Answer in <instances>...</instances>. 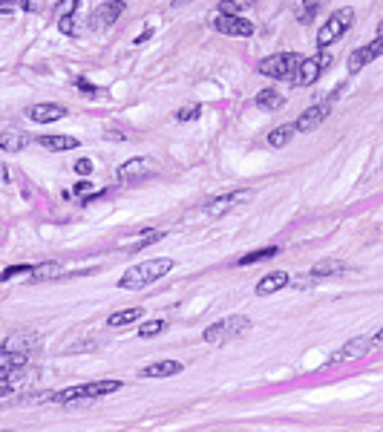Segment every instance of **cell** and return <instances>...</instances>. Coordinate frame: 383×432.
Segmentation results:
<instances>
[{
	"mask_svg": "<svg viewBox=\"0 0 383 432\" xmlns=\"http://www.w3.org/2000/svg\"><path fill=\"white\" fill-rule=\"evenodd\" d=\"M170 268H173V259L167 256H159V259H147V263H139L133 268H127L124 277L118 280V285L124 291H139V288H147L153 283H159Z\"/></svg>",
	"mask_w": 383,
	"mask_h": 432,
	"instance_id": "1",
	"label": "cell"
},
{
	"mask_svg": "<svg viewBox=\"0 0 383 432\" xmlns=\"http://www.w3.org/2000/svg\"><path fill=\"white\" fill-rule=\"evenodd\" d=\"M121 380H93V383H81V386H69L64 392H55L52 401L58 404H81V401H93V398H104L110 392H118Z\"/></svg>",
	"mask_w": 383,
	"mask_h": 432,
	"instance_id": "2",
	"label": "cell"
},
{
	"mask_svg": "<svg viewBox=\"0 0 383 432\" xmlns=\"http://www.w3.org/2000/svg\"><path fill=\"white\" fill-rule=\"evenodd\" d=\"M248 329H251V320L242 317V314H234V317H225V320H219V323H214V326H207L205 334H202V340L210 343V346H222V343H228V340L242 337Z\"/></svg>",
	"mask_w": 383,
	"mask_h": 432,
	"instance_id": "3",
	"label": "cell"
},
{
	"mask_svg": "<svg viewBox=\"0 0 383 432\" xmlns=\"http://www.w3.org/2000/svg\"><path fill=\"white\" fill-rule=\"evenodd\" d=\"M355 23V9L352 6H343V9H337V12H331L328 15V21L320 26V32H317V47H331V43L337 40V38H343L346 32H349V26Z\"/></svg>",
	"mask_w": 383,
	"mask_h": 432,
	"instance_id": "4",
	"label": "cell"
},
{
	"mask_svg": "<svg viewBox=\"0 0 383 432\" xmlns=\"http://www.w3.org/2000/svg\"><path fill=\"white\" fill-rule=\"evenodd\" d=\"M300 55H294V52H277V55H268L260 61V75L265 78H274V81H294V72L297 67H300Z\"/></svg>",
	"mask_w": 383,
	"mask_h": 432,
	"instance_id": "5",
	"label": "cell"
},
{
	"mask_svg": "<svg viewBox=\"0 0 383 432\" xmlns=\"http://www.w3.org/2000/svg\"><path fill=\"white\" fill-rule=\"evenodd\" d=\"M328 67H331V55L326 50L320 55H314V58H303L300 67H297V72H294V84L297 86H311Z\"/></svg>",
	"mask_w": 383,
	"mask_h": 432,
	"instance_id": "6",
	"label": "cell"
},
{
	"mask_svg": "<svg viewBox=\"0 0 383 432\" xmlns=\"http://www.w3.org/2000/svg\"><path fill=\"white\" fill-rule=\"evenodd\" d=\"M153 173H156V161L150 156H136L118 167V179L121 182H142V179H150Z\"/></svg>",
	"mask_w": 383,
	"mask_h": 432,
	"instance_id": "7",
	"label": "cell"
},
{
	"mask_svg": "<svg viewBox=\"0 0 383 432\" xmlns=\"http://www.w3.org/2000/svg\"><path fill=\"white\" fill-rule=\"evenodd\" d=\"M210 26H214L219 35H231V38H248L253 35V23L242 15H217L214 21H210Z\"/></svg>",
	"mask_w": 383,
	"mask_h": 432,
	"instance_id": "8",
	"label": "cell"
},
{
	"mask_svg": "<svg viewBox=\"0 0 383 432\" xmlns=\"http://www.w3.org/2000/svg\"><path fill=\"white\" fill-rule=\"evenodd\" d=\"M38 346H40V334L32 331V329H23V331L9 334L4 340V346H0V352H23V355H32Z\"/></svg>",
	"mask_w": 383,
	"mask_h": 432,
	"instance_id": "9",
	"label": "cell"
},
{
	"mask_svg": "<svg viewBox=\"0 0 383 432\" xmlns=\"http://www.w3.org/2000/svg\"><path fill=\"white\" fill-rule=\"evenodd\" d=\"M369 349H372V337H355V340H349L343 349H337L331 358H328V363H349V360H360L363 355H369Z\"/></svg>",
	"mask_w": 383,
	"mask_h": 432,
	"instance_id": "10",
	"label": "cell"
},
{
	"mask_svg": "<svg viewBox=\"0 0 383 432\" xmlns=\"http://www.w3.org/2000/svg\"><path fill=\"white\" fill-rule=\"evenodd\" d=\"M380 55H383V35H377L375 40L366 43V47H360V50L352 52V58H349V69H352V72H360L366 64H372V61L380 58Z\"/></svg>",
	"mask_w": 383,
	"mask_h": 432,
	"instance_id": "11",
	"label": "cell"
},
{
	"mask_svg": "<svg viewBox=\"0 0 383 432\" xmlns=\"http://www.w3.org/2000/svg\"><path fill=\"white\" fill-rule=\"evenodd\" d=\"M245 202H251V191H234V193H225V196H219L214 202H207L205 213L207 216H222V213H228V210H234V208H239Z\"/></svg>",
	"mask_w": 383,
	"mask_h": 432,
	"instance_id": "12",
	"label": "cell"
},
{
	"mask_svg": "<svg viewBox=\"0 0 383 432\" xmlns=\"http://www.w3.org/2000/svg\"><path fill=\"white\" fill-rule=\"evenodd\" d=\"M328 113H331V104L328 101H323V104H314V107H309L300 118H297V133H311V130H317L326 118H328Z\"/></svg>",
	"mask_w": 383,
	"mask_h": 432,
	"instance_id": "13",
	"label": "cell"
},
{
	"mask_svg": "<svg viewBox=\"0 0 383 432\" xmlns=\"http://www.w3.org/2000/svg\"><path fill=\"white\" fill-rule=\"evenodd\" d=\"M121 15H124V4H121V0H104V4L93 12L90 26H93V29H104V26L115 23Z\"/></svg>",
	"mask_w": 383,
	"mask_h": 432,
	"instance_id": "14",
	"label": "cell"
},
{
	"mask_svg": "<svg viewBox=\"0 0 383 432\" xmlns=\"http://www.w3.org/2000/svg\"><path fill=\"white\" fill-rule=\"evenodd\" d=\"M26 115L38 124H52V121H61L67 115V107H61V104H32L26 110Z\"/></svg>",
	"mask_w": 383,
	"mask_h": 432,
	"instance_id": "15",
	"label": "cell"
},
{
	"mask_svg": "<svg viewBox=\"0 0 383 432\" xmlns=\"http://www.w3.org/2000/svg\"><path fill=\"white\" fill-rule=\"evenodd\" d=\"M285 285H291V277H288L285 271H271V274H265V277L257 283V294H260V297H268V294H274V291H282Z\"/></svg>",
	"mask_w": 383,
	"mask_h": 432,
	"instance_id": "16",
	"label": "cell"
},
{
	"mask_svg": "<svg viewBox=\"0 0 383 432\" xmlns=\"http://www.w3.org/2000/svg\"><path fill=\"white\" fill-rule=\"evenodd\" d=\"M346 271V263H340V259H323V263H317L309 277L317 283V280H326V277H337V274H343Z\"/></svg>",
	"mask_w": 383,
	"mask_h": 432,
	"instance_id": "17",
	"label": "cell"
},
{
	"mask_svg": "<svg viewBox=\"0 0 383 432\" xmlns=\"http://www.w3.org/2000/svg\"><path fill=\"white\" fill-rule=\"evenodd\" d=\"M185 366L179 360H159V363H150L142 369L144 377H170V375H179Z\"/></svg>",
	"mask_w": 383,
	"mask_h": 432,
	"instance_id": "18",
	"label": "cell"
},
{
	"mask_svg": "<svg viewBox=\"0 0 383 432\" xmlns=\"http://www.w3.org/2000/svg\"><path fill=\"white\" fill-rule=\"evenodd\" d=\"M23 147H26V133H23V130L9 127V130H4V133H0V150L18 153V150H23Z\"/></svg>",
	"mask_w": 383,
	"mask_h": 432,
	"instance_id": "19",
	"label": "cell"
},
{
	"mask_svg": "<svg viewBox=\"0 0 383 432\" xmlns=\"http://www.w3.org/2000/svg\"><path fill=\"white\" fill-rule=\"evenodd\" d=\"M40 144H44L47 150H52V153H61V150H75L81 142L78 139H72V136H40L38 139Z\"/></svg>",
	"mask_w": 383,
	"mask_h": 432,
	"instance_id": "20",
	"label": "cell"
},
{
	"mask_svg": "<svg viewBox=\"0 0 383 432\" xmlns=\"http://www.w3.org/2000/svg\"><path fill=\"white\" fill-rule=\"evenodd\" d=\"M282 104H285V98H282V93L274 90V86H268V90H260V93H257V107H260V110L274 113V110H280Z\"/></svg>",
	"mask_w": 383,
	"mask_h": 432,
	"instance_id": "21",
	"label": "cell"
},
{
	"mask_svg": "<svg viewBox=\"0 0 383 432\" xmlns=\"http://www.w3.org/2000/svg\"><path fill=\"white\" fill-rule=\"evenodd\" d=\"M142 314H144V312H142L139 306H133V309H121V312H113L107 323H110L113 329H121V326H130V323L142 320Z\"/></svg>",
	"mask_w": 383,
	"mask_h": 432,
	"instance_id": "22",
	"label": "cell"
},
{
	"mask_svg": "<svg viewBox=\"0 0 383 432\" xmlns=\"http://www.w3.org/2000/svg\"><path fill=\"white\" fill-rule=\"evenodd\" d=\"M294 133H297L294 124H282V127H277V130H271V133H268V144L271 147H285Z\"/></svg>",
	"mask_w": 383,
	"mask_h": 432,
	"instance_id": "23",
	"label": "cell"
},
{
	"mask_svg": "<svg viewBox=\"0 0 383 432\" xmlns=\"http://www.w3.org/2000/svg\"><path fill=\"white\" fill-rule=\"evenodd\" d=\"M323 6H326V0H303L300 12H297V21H300V23H311Z\"/></svg>",
	"mask_w": 383,
	"mask_h": 432,
	"instance_id": "24",
	"label": "cell"
},
{
	"mask_svg": "<svg viewBox=\"0 0 383 432\" xmlns=\"http://www.w3.org/2000/svg\"><path fill=\"white\" fill-rule=\"evenodd\" d=\"M277 254H280V248H260V251H251V254L239 256L236 266H253V263H263V259H271Z\"/></svg>",
	"mask_w": 383,
	"mask_h": 432,
	"instance_id": "25",
	"label": "cell"
},
{
	"mask_svg": "<svg viewBox=\"0 0 383 432\" xmlns=\"http://www.w3.org/2000/svg\"><path fill=\"white\" fill-rule=\"evenodd\" d=\"M251 0H219V15H242Z\"/></svg>",
	"mask_w": 383,
	"mask_h": 432,
	"instance_id": "26",
	"label": "cell"
},
{
	"mask_svg": "<svg viewBox=\"0 0 383 432\" xmlns=\"http://www.w3.org/2000/svg\"><path fill=\"white\" fill-rule=\"evenodd\" d=\"M61 274V266L58 263H47V266H32V277L35 280H52Z\"/></svg>",
	"mask_w": 383,
	"mask_h": 432,
	"instance_id": "27",
	"label": "cell"
},
{
	"mask_svg": "<svg viewBox=\"0 0 383 432\" xmlns=\"http://www.w3.org/2000/svg\"><path fill=\"white\" fill-rule=\"evenodd\" d=\"M164 329H167L164 320H147V323L139 326V337H156V334H161Z\"/></svg>",
	"mask_w": 383,
	"mask_h": 432,
	"instance_id": "28",
	"label": "cell"
},
{
	"mask_svg": "<svg viewBox=\"0 0 383 432\" xmlns=\"http://www.w3.org/2000/svg\"><path fill=\"white\" fill-rule=\"evenodd\" d=\"M156 239H161V231H156V228H147L139 239H130L127 245H136V248H144V245H150V242H156Z\"/></svg>",
	"mask_w": 383,
	"mask_h": 432,
	"instance_id": "29",
	"label": "cell"
},
{
	"mask_svg": "<svg viewBox=\"0 0 383 432\" xmlns=\"http://www.w3.org/2000/svg\"><path fill=\"white\" fill-rule=\"evenodd\" d=\"M78 4H81V0H64V4H58L55 15H58V18H69V15H75Z\"/></svg>",
	"mask_w": 383,
	"mask_h": 432,
	"instance_id": "30",
	"label": "cell"
},
{
	"mask_svg": "<svg viewBox=\"0 0 383 432\" xmlns=\"http://www.w3.org/2000/svg\"><path fill=\"white\" fill-rule=\"evenodd\" d=\"M75 86H78V90H81V93H87V96H101V93H104V90H101V86H96V84H90L87 78H78V81H75Z\"/></svg>",
	"mask_w": 383,
	"mask_h": 432,
	"instance_id": "31",
	"label": "cell"
},
{
	"mask_svg": "<svg viewBox=\"0 0 383 432\" xmlns=\"http://www.w3.org/2000/svg\"><path fill=\"white\" fill-rule=\"evenodd\" d=\"M199 113H202V107H199V104H188V107H182V110L176 113V118H179V121H193Z\"/></svg>",
	"mask_w": 383,
	"mask_h": 432,
	"instance_id": "32",
	"label": "cell"
},
{
	"mask_svg": "<svg viewBox=\"0 0 383 432\" xmlns=\"http://www.w3.org/2000/svg\"><path fill=\"white\" fill-rule=\"evenodd\" d=\"M58 29L64 32V35H78V26H75V18L69 15V18H58Z\"/></svg>",
	"mask_w": 383,
	"mask_h": 432,
	"instance_id": "33",
	"label": "cell"
},
{
	"mask_svg": "<svg viewBox=\"0 0 383 432\" xmlns=\"http://www.w3.org/2000/svg\"><path fill=\"white\" fill-rule=\"evenodd\" d=\"M21 9H26V12H47V4H44V0H21Z\"/></svg>",
	"mask_w": 383,
	"mask_h": 432,
	"instance_id": "34",
	"label": "cell"
},
{
	"mask_svg": "<svg viewBox=\"0 0 383 432\" xmlns=\"http://www.w3.org/2000/svg\"><path fill=\"white\" fill-rule=\"evenodd\" d=\"M72 167H75L78 176H90V173H93V161H90V159H78Z\"/></svg>",
	"mask_w": 383,
	"mask_h": 432,
	"instance_id": "35",
	"label": "cell"
},
{
	"mask_svg": "<svg viewBox=\"0 0 383 432\" xmlns=\"http://www.w3.org/2000/svg\"><path fill=\"white\" fill-rule=\"evenodd\" d=\"M21 9V0H0V12H18Z\"/></svg>",
	"mask_w": 383,
	"mask_h": 432,
	"instance_id": "36",
	"label": "cell"
},
{
	"mask_svg": "<svg viewBox=\"0 0 383 432\" xmlns=\"http://www.w3.org/2000/svg\"><path fill=\"white\" fill-rule=\"evenodd\" d=\"M12 392H15L12 377H4V380H0V398H6V395H12Z\"/></svg>",
	"mask_w": 383,
	"mask_h": 432,
	"instance_id": "37",
	"label": "cell"
},
{
	"mask_svg": "<svg viewBox=\"0 0 383 432\" xmlns=\"http://www.w3.org/2000/svg\"><path fill=\"white\" fill-rule=\"evenodd\" d=\"M150 38H153V26H147V29H144V32H142V35H139L133 43H136V47H142V43H147Z\"/></svg>",
	"mask_w": 383,
	"mask_h": 432,
	"instance_id": "38",
	"label": "cell"
},
{
	"mask_svg": "<svg viewBox=\"0 0 383 432\" xmlns=\"http://www.w3.org/2000/svg\"><path fill=\"white\" fill-rule=\"evenodd\" d=\"M9 182V170H6V164L0 161V185H6Z\"/></svg>",
	"mask_w": 383,
	"mask_h": 432,
	"instance_id": "39",
	"label": "cell"
},
{
	"mask_svg": "<svg viewBox=\"0 0 383 432\" xmlns=\"http://www.w3.org/2000/svg\"><path fill=\"white\" fill-rule=\"evenodd\" d=\"M87 191H93L90 182H78V185H75V193H87Z\"/></svg>",
	"mask_w": 383,
	"mask_h": 432,
	"instance_id": "40",
	"label": "cell"
},
{
	"mask_svg": "<svg viewBox=\"0 0 383 432\" xmlns=\"http://www.w3.org/2000/svg\"><path fill=\"white\" fill-rule=\"evenodd\" d=\"M107 139H113V142H124V136L118 133V130H107Z\"/></svg>",
	"mask_w": 383,
	"mask_h": 432,
	"instance_id": "41",
	"label": "cell"
},
{
	"mask_svg": "<svg viewBox=\"0 0 383 432\" xmlns=\"http://www.w3.org/2000/svg\"><path fill=\"white\" fill-rule=\"evenodd\" d=\"M372 346H380V349H383V329H380V331L372 337Z\"/></svg>",
	"mask_w": 383,
	"mask_h": 432,
	"instance_id": "42",
	"label": "cell"
},
{
	"mask_svg": "<svg viewBox=\"0 0 383 432\" xmlns=\"http://www.w3.org/2000/svg\"><path fill=\"white\" fill-rule=\"evenodd\" d=\"M4 377H12V372H9V369H4V366H0V380H4Z\"/></svg>",
	"mask_w": 383,
	"mask_h": 432,
	"instance_id": "43",
	"label": "cell"
},
{
	"mask_svg": "<svg viewBox=\"0 0 383 432\" xmlns=\"http://www.w3.org/2000/svg\"><path fill=\"white\" fill-rule=\"evenodd\" d=\"M188 4H193V0H173V6H188Z\"/></svg>",
	"mask_w": 383,
	"mask_h": 432,
	"instance_id": "44",
	"label": "cell"
},
{
	"mask_svg": "<svg viewBox=\"0 0 383 432\" xmlns=\"http://www.w3.org/2000/svg\"><path fill=\"white\" fill-rule=\"evenodd\" d=\"M377 35H383V21H380V26H377Z\"/></svg>",
	"mask_w": 383,
	"mask_h": 432,
	"instance_id": "45",
	"label": "cell"
}]
</instances>
